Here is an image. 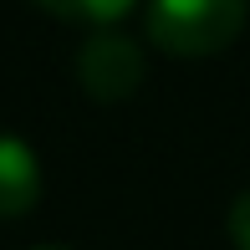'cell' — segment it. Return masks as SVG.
I'll return each mask as SVG.
<instances>
[{
	"label": "cell",
	"mask_w": 250,
	"mask_h": 250,
	"mask_svg": "<svg viewBox=\"0 0 250 250\" xmlns=\"http://www.w3.org/2000/svg\"><path fill=\"white\" fill-rule=\"evenodd\" d=\"M250 0H153L148 36L174 56H214L245 31Z\"/></svg>",
	"instance_id": "6da1fadb"
},
{
	"label": "cell",
	"mask_w": 250,
	"mask_h": 250,
	"mask_svg": "<svg viewBox=\"0 0 250 250\" xmlns=\"http://www.w3.org/2000/svg\"><path fill=\"white\" fill-rule=\"evenodd\" d=\"M77 77L97 102H123L143 82V51L128 36H92L77 51Z\"/></svg>",
	"instance_id": "7a4b0ae2"
},
{
	"label": "cell",
	"mask_w": 250,
	"mask_h": 250,
	"mask_svg": "<svg viewBox=\"0 0 250 250\" xmlns=\"http://www.w3.org/2000/svg\"><path fill=\"white\" fill-rule=\"evenodd\" d=\"M41 194V168H36V153L26 148L21 138L0 133V220H16L26 214Z\"/></svg>",
	"instance_id": "3957f363"
},
{
	"label": "cell",
	"mask_w": 250,
	"mask_h": 250,
	"mask_svg": "<svg viewBox=\"0 0 250 250\" xmlns=\"http://www.w3.org/2000/svg\"><path fill=\"white\" fill-rule=\"evenodd\" d=\"M41 10H51V16L62 21H87V26H102V21H118L133 10V0H36Z\"/></svg>",
	"instance_id": "277c9868"
},
{
	"label": "cell",
	"mask_w": 250,
	"mask_h": 250,
	"mask_svg": "<svg viewBox=\"0 0 250 250\" xmlns=\"http://www.w3.org/2000/svg\"><path fill=\"white\" fill-rule=\"evenodd\" d=\"M230 240H235V250H250V194L230 204Z\"/></svg>",
	"instance_id": "5b68a950"
},
{
	"label": "cell",
	"mask_w": 250,
	"mask_h": 250,
	"mask_svg": "<svg viewBox=\"0 0 250 250\" xmlns=\"http://www.w3.org/2000/svg\"><path fill=\"white\" fill-rule=\"evenodd\" d=\"M46 250H62V245H46Z\"/></svg>",
	"instance_id": "8992f818"
}]
</instances>
